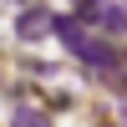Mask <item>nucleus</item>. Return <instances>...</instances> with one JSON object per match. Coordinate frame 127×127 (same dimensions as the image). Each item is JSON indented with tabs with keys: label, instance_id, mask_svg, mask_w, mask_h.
Returning a JSON list of instances; mask_svg holds the SVG:
<instances>
[{
	"label": "nucleus",
	"instance_id": "1",
	"mask_svg": "<svg viewBox=\"0 0 127 127\" xmlns=\"http://www.w3.org/2000/svg\"><path fill=\"white\" fill-rule=\"evenodd\" d=\"M56 31H61V41H66V51H71V56L92 61V66H112V61H117V51H112V46H97V41H92L87 31H76L71 20H56Z\"/></svg>",
	"mask_w": 127,
	"mask_h": 127
},
{
	"label": "nucleus",
	"instance_id": "2",
	"mask_svg": "<svg viewBox=\"0 0 127 127\" xmlns=\"http://www.w3.org/2000/svg\"><path fill=\"white\" fill-rule=\"evenodd\" d=\"M41 26H46V10H26L20 15V36H36Z\"/></svg>",
	"mask_w": 127,
	"mask_h": 127
},
{
	"label": "nucleus",
	"instance_id": "3",
	"mask_svg": "<svg viewBox=\"0 0 127 127\" xmlns=\"http://www.w3.org/2000/svg\"><path fill=\"white\" fill-rule=\"evenodd\" d=\"M15 127H46V122H41L31 107H20V112H15Z\"/></svg>",
	"mask_w": 127,
	"mask_h": 127
}]
</instances>
